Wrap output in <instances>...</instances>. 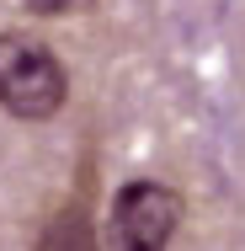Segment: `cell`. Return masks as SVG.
Returning a JSON list of instances; mask_svg holds the SVG:
<instances>
[{"mask_svg":"<svg viewBox=\"0 0 245 251\" xmlns=\"http://www.w3.org/2000/svg\"><path fill=\"white\" fill-rule=\"evenodd\" d=\"M69 101L64 59L32 32H0V107L22 123H48Z\"/></svg>","mask_w":245,"mask_h":251,"instance_id":"obj_1","label":"cell"},{"mask_svg":"<svg viewBox=\"0 0 245 251\" xmlns=\"http://www.w3.org/2000/svg\"><path fill=\"white\" fill-rule=\"evenodd\" d=\"M181 230V193L139 176V182H123L112 193L107 208V251H171Z\"/></svg>","mask_w":245,"mask_h":251,"instance_id":"obj_2","label":"cell"},{"mask_svg":"<svg viewBox=\"0 0 245 251\" xmlns=\"http://www.w3.org/2000/svg\"><path fill=\"white\" fill-rule=\"evenodd\" d=\"M32 251H107V230H96L91 208L80 198H69V203H59L48 219H43Z\"/></svg>","mask_w":245,"mask_h":251,"instance_id":"obj_3","label":"cell"},{"mask_svg":"<svg viewBox=\"0 0 245 251\" xmlns=\"http://www.w3.org/2000/svg\"><path fill=\"white\" fill-rule=\"evenodd\" d=\"M22 5H27L32 16H59V11H75L80 0H22Z\"/></svg>","mask_w":245,"mask_h":251,"instance_id":"obj_4","label":"cell"}]
</instances>
